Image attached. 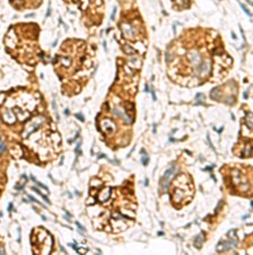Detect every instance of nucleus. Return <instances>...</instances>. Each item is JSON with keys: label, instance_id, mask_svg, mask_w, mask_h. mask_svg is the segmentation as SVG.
<instances>
[{"label": "nucleus", "instance_id": "f257e3e1", "mask_svg": "<svg viewBox=\"0 0 253 255\" xmlns=\"http://www.w3.org/2000/svg\"><path fill=\"white\" fill-rule=\"evenodd\" d=\"M228 235H230V240H228V242H220L218 244V246H217V251L218 252L221 253L225 252V251H230V248H233V247L236 246V238L234 236H230V232H228Z\"/></svg>", "mask_w": 253, "mask_h": 255}, {"label": "nucleus", "instance_id": "f03ea898", "mask_svg": "<svg viewBox=\"0 0 253 255\" xmlns=\"http://www.w3.org/2000/svg\"><path fill=\"white\" fill-rule=\"evenodd\" d=\"M174 171H175V168L174 167H171L168 170H166V172H165L164 176H163V178H162V185H163L165 191L168 188V185H170L172 177H173V175H174Z\"/></svg>", "mask_w": 253, "mask_h": 255}, {"label": "nucleus", "instance_id": "7ed1b4c3", "mask_svg": "<svg viewBox=\"0 0 253 255\" xmlns=\"http://www.w3.org/2000/svg\"><path fill=\"white\" fill-rule=\"evenodd\" d=\"M247 125L250 128H253V113L249 112L247 116Z\"/></svg>", "mask_w": 253, "mask_h": 255}, {"label": "nucleus", "instance_id": "20e7f679", "mask_svg": "<svg viewBox=\"0 0 253 255\" xmlns=\"http://www.w3.org/2000/svg\"><path fill=\"white\" fill-rule=\"evenodd\" d=\"M0 150H1V153L5 151V144H3V143H1V145H0Z\"/></svg>", "mask_w": 253, "mask_h": 255}]
</instances>
